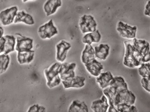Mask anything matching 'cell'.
Here are the masks:
<instances>
[{"label": "cell", "instance_id": "d6a6232c", "mask_svg": "<svg viewBox=\"0 0 150 112\" xmlns=\"http://www.w3.org/2000/svg\"><path fill=\"white\" fill-rule=\"evenodd\" d=\"M34 1V0H22V1H23V2L24 3L26 2L27 1Z\"/></svg>", "mask_w": 150, "mask_h": 112}, {"label": "cell", "instance_id": "44dd1931", "mask_svg": "<svg viewBox=\"0 0 150 112\" xmlns=\"http://www.w3.org/2000/svg\"><path fill=\"white\" fill-rule=\"evenodd\" d=\"M20 23H23L28 25H33L35 24V21L31 15L26 13L24 11H21L17 12L14 21V23L15 24Z\"/></svg>", "mask_w": 150, "mask_h": 112}, {"label": "cell", "instance_id": "484cf974", "mask_svg": "<svg viewBox=\"0 0 150 112\" xmlns=\"http://www.w3.org/2000/svg\"><path fill=\"white\" fill-rule=\"evenodd\" d=\"M138 72L142 77H150V63L149 62L142 63L138 69Z\"/></svg>", "mask_w": 150, "mask_h": 112}, {"label": "cell", "instance_id": "cb8c5ba5", "mask_svg": "<svg viewBox=\"0 0 150 112\" xmlns=\"http://www.w3.org/2000/svg\"><path fill=\"white\" fill-rule=\"evenodd\" d=\"M69 112H88V107L83 101H81L78 100L73 101L69 107Z\"/></svg>", "mask_w": 150, "mask_h": 112}, {"label": "cell", "instance_id": "5bb4252c", "mask_svg": "<svg viewBox=\"0 0 150 112\" xmlns=\"http://www.w3.org/2000/svg\"><path fill=\"white\" fill-rule=\"evenodd\" d=\"M115 80L112 73L110 71H107L100 73L96 78V82L101 89H104L112 85Z\"/></svg>", "mask_w": 150, "mask_h": 112}, {"label": "cell", "instance_id": "6da1fadb", "mask_svg": "<svg viewBox=\"0 0 150 112\" xmlns=\"http://www.w3.org/2000/svg\"><path fill=\"white\" fill-rule=\"evenodd\" d=\"M115 82L111 86L104 89L103 93L108 100V112H117L114 106L115 99L118 94L123 90L128 89L124 79L121 77H115Z\"/></svg>", "mask_w": 150, "mask_h": 112}, {"label": "cell", "instance_id": "603a6c76", "mask_svg": "<svg viewBox=\"0 0 150 112\" xmlns=\"http://www.w3.org/2000/svg\"><path fill=\"white\" fill-rule=\"evenodd\" d=\"M4 37L5 40L4 53L8 54L11 52H14L15 49L16 38L11 35H6L4 36Z\"/></svg>", "mask_w": 150, "mask_h": 112}, {"label": "cell", "instance_id": "1f68e13d", "mask_svg": "<svg viewBox=\"0 0 150 112\" xmlns=\"http://www.w3.org/2000/svg\"><path fill=\"white\" fill-rule=\"evenodd\" d=\"M4 33V30L2 27L0 26V39L3 37Z\"/></svg>", "mask_w": 150, "mask_h": 112}, {"label": "cell", "instance_id": "d4e9b609", "mask_svg": "<svg viewBox=\"0 0 150 112\" xmlns=\"http://www.w3.org/2000/svg\"><path fill=\"white\" fill-rule=\"evenodd\" d=\"M10 63V57L8 54L0 55V75L6 72Z\"/></svg>", "mask_w": 150, "mask_h": 112}, {"label": "cell", "instance_id": "83f0119b", "mask_svg": "<svg viewBox=\"0 0 150 112\" xmlns=\"http://www.w3.org/2000/svg\"><path fill=\"white\" fill-rule=\"evenodd\" d=\"M46 108L44 106H40L38 104H34L30 106L28 109V112H45Z\"/></svg>", "mask_w": 150, "mask_h": 112}, {"label": "cell", "instance_id": "7a4b0ae2", "mask_svg": "<svg viewBox=\"0 0 150 112\" xmlns=\"http://www.w3.org/2000/svg\"><path fill=\"white\" fill-rule=\"evenodd\" d=\"M124 44L125 53L123 64L124 66L131 68L140 66L143 63L141 54L130 42L125 41Z\"/></svg>", "mask_w": 150, "mask_h": 112}, {"label": "cell", "instance_id": "30bf717a", "mask_svg": "<svg viewBox=\"0 0 150 112\" xmlns=\"http://www.w3.org/2000/svg\"><path fill=\"white\" fill-rule=\"evenodd\" d=\"M33 48V40L20 34L17 35L15 50L18 52L32 50Z\"/></svg>", "mask_w": 150, "mask_h": 112}, {"label": "cell", "instance_id": "d6986e66", "mask_svg": "<svg viewBox=\"0 0 150 112\" xmlns=\"http://www.w3.org/2000/svg\"><path fill=\"white\" fill-rule=\"evenodd\" d=\"M81 61L84 64L91 62L95 59L94 48L91 45L86 44L81 55Z\"/></svg>", "mask_w": 150, "mask_h": 112}, {"label": "cell", "instance_id": "9a60e30c", "mask_svg": "<svg viewBox=\"0 0 150 112\" xmlns=\"http://www.w3.org/2000/svg\"><path fill=\"white\" fill-rule=\"evenodd\" d=\"M84 66L88 72L92 76L96 77H98L104 69L103 64L96 58L91 62L84 64Z\"/></svg>", "mask_w": 150, "mask_h": 112}, {"label": "cell", "instance_id": "f546056e", "mask_svg": "<svg viewBox=\"0 0 150 112\" xmlns=\"http://www.w3.org/2000/svg\"><path fill=\"white\" fill-rule=\"evenodd\" d=\"M144 14L146 16H150V1L149 0L147 2L145 8H144Z\"/></svg>", "mask_w": 150, "mask_h": 112}, {"label": "cell", "instance_id": "2e32d148", "mask_svg": "<svg viewBox=\"0 0 150 112\" xmlns=\"http://www.w3.org/2000/svg\"><path fill=\"white\" fill-rule=\"evenodd\" d=\"M109 106L107 98L104 95L101 97V99L92 102L91 108L94 112H106Z\"/></svg>", "mask_w": 150, "mask_h": 112}, {"label": "cell", "instance_id": "4fadbf2b", "mask_svg": "<svg viewBox=\"0 0 150 112\" xmlns=\"http://www.w3.org/2000/svg\"><path fill=\"white\" fill-rule=\"evenodd\" d=\"M85 78L81 76H76L65 80H62L64 88H81L85 86Z\"/></svg>", "mask_w": 150, "mask_h": 112}, {"label": "cell", "instance_id": "5b68a950", "mask_svg": "<svg viewBox=\"0 0 150 112\" xmlns=\"http://www.w3.org/2000/svg\"><path fill=\"white\" fill-rule=\"evenodd\" d=\"M133 45L142 56L143 63L149 62L150 60V44L144 40L133 39Z\"/></svg>", "mask_w": 150, "mask_h": 112}, {"label": "cell", "instance_id": "e0dca14e", "mask_svg": "<svg viewBox=\"0 0 150 112\" xmlns=\"http://www.w3.org/2000/svg\"><path fill=\"white\" fill-rule=\"evenodd\" d=\"M62 5V0H47L43 8L46 15L48 16L55 13Z\"/></svg>", "mask_w": 150, "mask_h": 112}, {"label": "cell", "instance_id": "9c48e42d", "mask_svg": "<svg viewBox=\"0 0 150 112\" xmlns=\"http://www.w3.org/2000/svg\"><path fill=\"white\" fill-rule=\"evenodd\" d=\"M18 7L13 6L0 12V22L4 26L10 25L14 21L18 12Z\"/></svg>", "mask_w": 150, "mask_h": 112}, {"label": "cell", "instance_id": "7402d4cb", "mask_svg": "<svg viewBox=\"0 0 150 112\" xmlns=\"http://www.w3.org/2000/svg\"><path fill=\"white\" fill-rule=\"evenodd\" d=\"M35 56V52L33 50L18 52L17 61L20 65L29 64L33 61Z\"/></svg>", "mask_w": 150, "mask_h": 112}, {"label": "cell", "instance_id": "8992f818", "mask_svg": "<svg viewBox=\"0 0 150 112\" xmlns=\"http://www.w3.org/2000/svg\"><path fill=\"white\" fill-rule=\"evenodd\" d=\"M38 35L42 39H50L58 33L57 27L54 25L52 20L40 27L38 30Z\"/></svg>", "mask_w": 150, "mask_h": 112}, {"label": "cell", "instance_id": "ac0fdd59", "mask_svg": "<svg viewBox=\"0 0 150 112\" xmlns=\"http://www.w3.org/2000/svg\"><path fill=\"white\" fill-rule=\"evenodd\" d=\"M110 50V46L107 44H101L98 46L95 47L96 58L101 60H105L109 55Z\"/></svg>", "mask_w": 150, "mask_h": 112}, {"label": "cell", "instance_id": "8fae6325", "mask_svg": "<svg viewBox=\"0 0 150 112\" xmlns=\"http://www.w3.org/2000/svg\"><path fill=\"white\" fill-rule=\"evenodd\" d=\"M76 64L74 63H68L66 62L61 64L59 69V75L62 80H65L75 77L74 70Z\"/></svg>", "mask_w": 150, "mask_h": 112}, {"label": "cell", "instance_id": "277c9868", "mask_svg": "<svg viewBox=\"0 0 150 112\" xmlns=\"http://www.w3.org/2000/svg\"><path fill=\"white\" fill-rule=\"evenodd\" d=\"M79 25L80 30L83 34L91 32L97 30V23L91 15H82L80 18Z\"/></svg>", "mask_w": 150, "mask_h": 112}, {"label": "cell", "instance_id": "ba28073f", "mask_svg": "<svg viewBox=\"0 0 150 112\" xmlns=\"http://www.w3.org/2000/svg\"><path fill=\"white\" fill-rule=\"evenodd\" d=\"M137 28V26H131L127 24L120 21L117 26V31L120 36L127 39L136 38Z\"/></svg>", "mask_w": 150, "mask_h": 112}, {"label": "cell", "instance_id": "3957f363", "mask_svg": "<svg viewBox=\"0 0 150 112\" xmlns=\"http://www.w3.org/2000/svg\"><path fill=\"white\" fill-rule=\"evenodd\" d=\"M61 65V64L60 62H56L49 68L45 70L47 86L50 89L59 86L61 82L59 72Z\"/></svg>", "mask_w": 150, "mask_h": 112}, {"label": "cell", "instance_id": "4dcf8cb0", "mask_svg": "<svg viewBox=\"0 0 150 112\" xmlns=\"http://www.w3.org/2000/svg\"><path fill=\"white\" fill-rule=\"evenodd\" d=\"M5 41V40L4 36L0 39V54L4 52Z\"/></svg>", "mask_w": 150, "mask_h": 112}, {"label": "cell", "instance_id": "52a82bcc", "mask_svg": "<svg viewBox=\"0 0 150 112\" xmlns=\"http://www.w3.org/2000/svg\"><path fill=\"white\" fill-rule=\"evenodd\" d=\"M135 94L128 89L121 91L117 95L114 102V106L118 104H127L134 105L136 101Z\"/></svg>", "mask_w": 150, "mask_h": 112}, {"label": "cell", "instance_id": "ffe728a7", "mask_svg": "<svg viewBox=\"0 0 150 112\" xmlns=\"http://www.w3.org/2000/svg\"><path fill=\"white\" fill-rule=\"evenodd\" d=\"M102 36L98 30L91 32L87 33L83 37L82 42L86 44L91 45L93 43L100 42Z\"/></svg>", "mask_w": 150, "mask_h": 112}, {"label": "cell", "instance_id": "7c38bea8", "mask_svg": "<svg viewBox=\"0 0 150 112\" xmlns=\"http://www.w3.org/2000/svg\"><path fill=\"white\" fill-rule=\"evenodd\" d=\"M71 47V44L65 40H61L56 45V59L59 62H64L66 59L68 51Z\"/></svg>", "mask_w": 150, "mask_h": 112}, {"label": "cell", "instance_id": "f1b7e54d", "mask_svg": "<svg viewBox=\"0 0 150 112\" xmlns=\"http://www.w3.org/2000/svg\"><path fill=\"white\" fill-rule=\"evenodd\" d=\"M142 86L148 92H150V77L147 78L142 77L141 81Z\"/></svg>", "mask_w": 150, "mask_h": 112}, {"label": "cell", "instance_id": "4316f807", "mask_svg": "<svg viewBox=\"0 0 150 112\" xmlns=\"http://www.w3.org/2000/svg\"><path fill=\"white\" fill-rule=\"evenodd\" d=\"M117 112H137L138 109L135 106L127 104H118L115 106Z\"/></svg>", "mask_w": 150, "mask_h": 112}]
</instances>
